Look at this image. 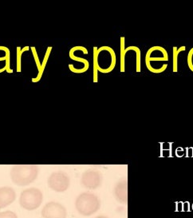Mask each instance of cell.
Masks as SVG:
<instances>
[{"mask_svg":"<svg viewBox=\"0 0 193 218\" xmlns=\"http://www.w3.org/2000/svg\"><path fill=\"white\" fill-rule=\"evenodd\" d=\"M116 54L113 48L103 46L100 48H93V82H97V73H109L115 68Z\"/></svg>","mask_w":193,"mask_h":218,"instance_id":"6da1fadb","label":"cell"},{"mask_svg":"<svg viewBox=\"0 0 193 218\" xmlns=\"http://www.w3.org/2000/svg\"><path fill=\"white\" fill-rule=\"evenodd\" d=\"M38 175V166L35 165H17L11 170L12 182L19 186H28L34 182Z\"/></svg>","mask_w":193,"mask_h":218,"instance_id":"7a4b0ae2","label":"cell"},{"mask_svg":"<svg viewBox=\"0 0 193 218\" xmlns=\"http://www.w3.org/2000/svg\"><path fill=\"white\" fill-rule=\"evenodd\" d=\"M77 211L83 216H90L96 213L101 207L99 198L91 193H83L76 199Z\"/></svg>","mask_w":193,"mask_h":218,"instance_id":"3957f363","label":"cell"},{"mask_svg":"<svg viewBox=\"0 0 193 218\" xmlns=\"http://www.w3.org/2000/svg\"><path fill=\"white\" fill-rule=\"evenodd\" d=\"M43 194L37 188H30L23 190L20 195V205L26 210H34L41 205Z\"/></svg>","mask_w":193,"mask_h":218,"instance_id":"277c9868","label":"cell"},{"mask_svg":"<svg viewBox=\"0 0 193 218\" xmlns=\"http://www.w3.org/2000/svg\"><path fill=\"white\" fill-rule=\"evenodd\" d=\"M69 178L67 174L62 171L53 173L47 180L48 186L54 191L62 193L68 190L69 187Z\"/></svg>","mask_w":193,"mask_h":218,"instance_id":"5b68a950","label":"cell"},{"mask_svg":"<svg viewBox=\"0 0 193 218\" xmlns=\"http://www.w3.org/2000/svg\"><path fill=\"white\" fill-rule=\"evenodd\" d=\"M66 215L65 208L58 202H49L42 210L43 218H66Z\"/></svg>","mask_w":193,"mask_h":218,"instance_id":"8992f818","label":"cell"},{"mask_svg":"<svg viewBox=\"0 0 193 218\" xmlns=\"http://www.w3.org/2000/svg\"><path fill=\"white\" fill-rule=\"evenodd\" d=\"M101 175L99 172L94 170H89L85 172L81 177V184L85 188L89 190H95L101 185Z\"/></svg>","mask_w":193,"mask_h":218,"instance_id":"52a82bcc","label":"cell"},{"mask_svg":"<svg viewBox=\"0 0 193 218\" xmlns=\"http://www.w3.org/2000/svg\"><path fill=\"white\" fill-rule=\"evenodd\" d=\"M169 61V54L167 50L164 47L157 46V56L154 55L152 49L150 48L146 53L145 55V65L147 69L150 67L153 62H168Z\"/></svg>","mask_w":193,"mask_h":218,"instance_id":"ba28073f","label":"cell"},{"mask_svg":"<svg viewBox=\"0 0 193 218\" xmlns=\"http://www.w3.org/2000/svg\"><path fill=\"white\" fill-rule=\"evenodd\" d=\"M16 198L15 191L11 187L4 186L0 188V209L11 204Z\"/></svg>","mask_w":193,"mask_h":218,"instance_id":"9c48e42d","label":"cell"},{"mask_svg":"<svg viewBox=\"0 0 193 218\" xmlns=\"http://www.w3.org/2000/svg\"><path fill=\"white\" fill-rule=\"evenodd\" d=\"M114 197L117 201L121 204H126L128 201V190H127V182H119L114 188Z\"/></svg>","mask_w":193,"mask_h":218,"instance_id":"30bf717a","label":"cell"},{"mask_svg":"<svg viewBox=\"0 0 193 218\" xmlns=\"http://www.w3.org/2000/svg\"><path fill=\"white\" fill-rule=\"evenodd\" d=\"M51 50H52V47H51V46H49L48 48H47V50H46V52L44 58H43V62H42V66H41L40 73H38V75H37L36 78H32L33 82H38L39 81V80L41 79V78H42V74H43V72H44L45 67H46V63H47V62H48V58H50V52H51Z\"/></svg>","mask_w":193,"mask_h":218,"instance_id":"8fae6325","label":"cell"},{"mask_svg":"<svg viewBox=\"0 0 193 218\" xmlns=\"http://www.w3.org/2000/svg\"><path fill=\"white\" fill-rule=\"evenodd\" d=\"M129 50H133L137 54V72H141V50L137 46H130L125 49L126 53Z\"/></svg>","mask_w":193,"mask_h":218,"instance_id":"7c38bea8","label":"cell"},{"mask_svg":"<svg viewBox=\"0 0 193 218\" xmlns=\"http://www.w3.org/2000/svg\"><path fill=\"white\" fill-rule=\"evenodd\" d=\"M186 50V47L184 46H182L181 47L178 48L174 46L173 47V72H177L178 68H177V58H178V54L182 51H184Z\"/></svg>","mask_w":193,"mask_h":218,"instance_id":"4fadbf2b","label":"cell"},{"mask_svg":"<svg viewBox=\"0 0 193 218\" xmlns=\"http://www.w3.org/2000/svg\"><path fill=\"white\" fill-rule=\"evenodd\" d=\"M126 54L125 47V37H121V72H125V58Z\"/></svg>","mask_w":193,"mask_h":218,"instance_id":"5bb4252c","label":"cell"},{"mask_svg":"<svg viewBox=\"0 0 193 218\" xmlns=\"http://www.w3.org/2000/svg\"><path fill=\"white\" fill-rule=\"evenodd\" d=\"M30 47L29 46H25L24 48L21 47H17V71L21 72V64H22V54L25 52L29 50Z\"/></svg>","mask_w":193,"mask_h":218,"instance_id":"9a60e30c","label":"cell"},{"mask_svg":"<svg viewBox=\"0 0 193 218\" xmlns=\"http://www.w3.org/2000/svg\"><path fill=\"white\" fill-rule=\"evenodd\" d=\"M69 58H70L71 59H73V60L76 61V62H80V63H81V64L84 66L85 68V69H87V70L89 69V61L87 60V59H85V58H80V57L76 56V55H75V54H74V52H73V50H69Z\"/></svg>","mask_w":193,"mask_h":218,"instance_id":"2e32d148","label":"cell"},{"mask_svg":"<svg viewBox=\"0 0 193 218\" xmlns=\"http://www.w3.org/2000/svg\"><path fill=\"white\" fill-rule=\"evenodd\" d=\"M30 49H31V50H32L33 56H34V61H35V63H36L37 65L38 71V73H40L41 66H42V64L40 63V61H39V58H38V54H37L36 49H35V47H34V46L30 47Z\"/></svg>","mask_w":193,"mask_h":218,"instance_id":"e0dca14e","label":"cell"},{"mask_svg":"<svg viewBox=\"0 0 193 218\" xmlns=\"http://www.w3.org/2000/svg\"><path fill=\"white\" fill-rule=\"evenodd\" d=\"M0 218H18V217L14 212L6 211L0 213Z\"/></svg>","mask_w":193,"mask_h":218,"instance_id":"ac0fdd59","label":"cell"},{"mask_svg":"<svg viewBox=\"0 0 193 218\" xmlns=\"http://www.w3.org/2000/svg\"><path fill=\"white\" fill-rule=\"evenodd\" d=\"M188 66L191 71L193 72V48L189 50L188 54Z\"/></svg>","mask_w":193,"mask_h":218,"instance_id":"d6986e66","label":"cell"},{"mask_svg":"<svg viewBox=\"0 0 193 218\" xmlns=\"http://www.w3.org/2000/svg\"><path fill=\"white\" fill-rule=\"evenodd\" d=\"M182 211L184 212H189L190 211V204L188 201L183 202V209Z\"/></svg>","mask_w":193,"mask_h":218,"instance_id":"ffe728a7","label":"cell"},{"mask_svg":"<svg viewBox=\"0 0 193 218\" xmlns=\"http://www.w3.org/2000/svg\"><path fill=\"white\" fill-rule=\"evenodd\" d=\"M176 154L177 157H182L184 155V150H183V148H181V147L177 148L176 150Z\"/></svg>","mask_w":193,"mask_h":218,"instance_id":"44dd1931","label":"cell"},{"mask_svg":"<svg viewBox=\"0 0 193 218\" xmlns=\"http://www.w3.org/2000/svg\"><path fill=\"white\" fill-rule=\"evenodd\" d=\"M187 157H193V148L190 147V148H187Z\"/></svg>","mask_w":193,"mask_h":218,"instance_id":"7402d4cb","label":"cell"},{"mask_svg":"<svg viewBox=\"0 0 193 218\" xmlns=\"http://www.w3.org/2000/svg\"><path fill=\"white\" fill-rule=\"evenodd\" d=\"M176 211L177 212H181L183 209V202H176Z\"/></svg>","mask_w":193,"mask_h":218,"instance_id":"603a6c76","label":"cell"},{"mask_svg":"<svg viewBox=\"0 0 193 218\" xmlns=\"http://www.w3.org/2000/svg\"><path fill=\"white\" fill-rule=\"evenodd\" d=\"M95 218H108L107 217H105V216H98V217H96Z\"/></svg>","mask_w":193,"mask_h":218,"instance_id":"cb8c5ba5","label":"cell"},{"mask_svg":"<svg viewBox=\"0 0 193 218\" xmlns=\"http://www.w3.org/2000/svg\"><path fill=\"white\" fill-rule=\"evenodd\" d=\"M192 209H193V204H192Z\"/></svg>","mask_w":193,"mask_h":218,"instance_id":"d4e9b609","label":"cell"}]
</instances>
